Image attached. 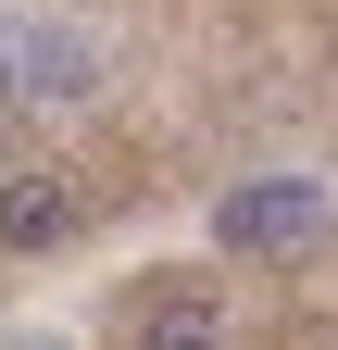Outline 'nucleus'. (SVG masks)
Listing matches in <instances>:
<instances>
[{"instance_id": "obj_1", "label": "nucleus", "mask_w": 338, "mask_h": 350, "mask_svg": "<svg viewBox=\"0 0 338 350\" xmlns=\"http://www.w3.org/2000/svg\"><path fill=\"white\" fill-rule=\"evenodd\" d=\"M213 238L276 262V250H313L326 238V175H238V188L213 200Z\"/></svg>"}, {"instance_id": "obj_2", "label": "nucleus", "mask_w": 338, "mask_h": 350, "mask_svg": "<svg viewBox=\"0 0 338 350\" xmlns=\"http://www.w3.org/2000/svg\"><path fill=\"white\" fill-rule=\"evenodd\" d=\"M101 88V38L88 25H0V100H88Z\"/></svg>"}, {"instance_id": "obj_3", "label": "nucleus", "mask_w": 338, "mask_h": 350, "mask_svg": "<svg viewBox=\"0 0 338 350\" xmlns=\"http://www.w3.org/2000/svg\"><path fill=\"white\" fill-rule=\"evenodd\" d=\"M51 238H75V188L63 175H13L0 188V250H51Z\"/></svg>"}, {"instance_id": "obj_4", "label": "nucleus", "mask_w": 338, "mask_h": 350, "mask_svg": "<svg viewBox=\"0 0 338 350\" xmlns=\"http://www.w3.org/2000/svg\"><path fill=\"white\" fill-rule=\"evenodd\" d=\"M151 350H226V325H213V300H200V288H176V300H151Z\"/></svg>"}, {"instance_id": "obj_5", "label": "nucleus", "mask_w": 338, "mask_h": 350, "mask_svg": "<svg viewBox=\"0 0 338 350\" xmlns=\"http://www.w3.org/2000/svg\"><path fill=\"white\" fill-rule=\"evenodd\" d=\"M13 350H63V338H13Z\"/></svg>"}]
</instances>
